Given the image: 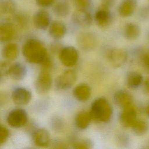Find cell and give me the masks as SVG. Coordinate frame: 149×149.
Masks as SVG:
<instances>
[{
    "instance_id": "obj_36",
    "label": "cell",
    "mask_w": 149,
    "mask_h": 149,
    "mask_svg": "<svg viewBox=\"0 0 149 149\" xmlns=\"http://www.w3.org/2000/svg\"><path fill=\"white\" fill-rule=\"evenodd\" d=\"M101 6L106 8L108 9H111L115 2V0H100Z\"/></svg>"
},
{
    "instance_id": "obj_5",
    "label": "cell",
    "mask_w": 149,
    "mask_h": 149,
    "mask_svg": "<svg viewBox=\"0 0 149 149\" xmlns=\"http://www.w3.org/2000/svg\"><path fill=\"white\" fill-rule=\"evenodd\" d=\"M109 64L115 68L123 66L127 58V52L122 48H113L108 51L107 55Z\"/></svg>"
},
{
    "instance_id": "obj_34",
    "label": "cell",
    "mask_w": 149,
    "mask_h": 149,
    "mask_svg": "<svg viewBox=\"0 0 149 149\" xmlns=\"http://www.w3.org/2000/svg\"><path fill=\"white\" fill-rule=\"evenodd\" d=\"M37 5L42 8H47L51 6L55 2V0H35Z\"/></svg>"
},
{
    "instance_id": "obj_31",
    "label": "cell",
    "mask_w": 149,
    "mask_h": 149,
    "mask_svg": "<svg viewBox=\"0 0 149 149\" xmlns=\"http://www.w3.org/2000/svg\"><path fill=\"white\" fill-rule=\"evenodd\" d=\"M9 131L8 129L3 126H1L0 127V144H3L9 137Z\"/></svg>"
},
{
    "instance_id": "obj_4",
    "label": "cell",
    "mask_w": 149,
    "mask_h": 149,
    "mask_svg": "<svg viewBox=\"0 0 149 149\" xmlns=\"http://www.w3.org/2000/svg\"><path fill=\"white\" fill-rule=\"evenodd\" d=\"M77 75L76 72L69 69L58 76L55 80V86L59 90H66L71 87L76 81Z\"/></svg>"
},
{
    "instance_id": "obj_20",
    "label": "cell",
    "mask_w": 149,
    "mask_h": 149,
    "mask_svg": "<svg viewBox=\"0 0 149 149\" xmlns=\"http://www.w3.org/2000/svg\"><path fill=\"white\" fill-rule=\"evenodd\" d=\"M76 99L80 101H85L89 99L91 90L90 86L86 84H81L77 86L73 91Z\"/></svg>"
},
{
    "instance_id": "obj_8",
    "label": "cell",
    "mask_w": 149,
    "mask_h": 149,
    "mask_svg": "<svg viewBox=\"0 0 149 149\" xmlns=\"http://www.w3.org/2000/svg\"><path fill=\"white\" fill-rule=\"evenodd\" d=\"M73 23L82 28L89 27L93 22V17L88 10L76 9L72 14Z\"/></svg>"
},
{
    "instance_id": "obj_24",
    "label": "cell",
    "mask_w": 149,
    "mask_h": 149,
    "mask_svg": "<svg viewBox=\"0 0 149 149\" xmlns=\"http://www.w3.org/2000/svg\"><path fill=\"white\" fill-rule=\"evenodd\" d=\"M70 6L69 3L65 1H60L55 3L53 6L54 13L58 17H66L70 12Z\"/></svg>"
},
{
    "instance_id": "obj_12",
    "label": "cell",
    "mask_w": 149,
    "mask_h": 149,
    "mask_svg": "<svg viewBox=\"0 0 149 149\" xmlns=\"http://www.w3.org/2000/svg\"><path fill=\"white\" fill-rule=\"evenodd\" d=\"M77 42L81 49L90 51L97 46V40L95 35L90 32L80 33L77 37Z\"/></svg>"
},
{
    "instance_id": "obj_2",
    "label": "cell",
    "mask_w": 149,
    "mask_h": 149,
    "mask_svg": "<svg viewBox=\"0 0 149 149\" xmlns=\"http://www.w3.org/2000/svg\"><path fill=\"white\" fill-rule=\"evenodd\" d=\"M112 113L111 105L104 98L96 99L93 102L90 111L92 119L105 123L111 120Z\"/></svg>"
},
{
    "instance_id": "obj_14",
    "label": "cell",
    "mask_w": 149,
    "mask_h": 149,
    "mask_svg": "<svg viewBox=\"0 0 149 149\" xmlns=\"http://www.w3.org/2000/svg\"><path fill=\"white\" fill-rule=\"evenodd\" d=\"M32 140L36 146L39 147H47L50 143V136L47 130L40 128L33 132Z\"/></svg>"
},
{
    "instance_id": "obj_33",
    "label": "cell",
    "mask_w": 149,
    "mask_h": 149,
    "mask_svg": "<svg viewBox=\"0 0 149 149\" xmlns=\"http://www.w3.org/2000/svg\"><path fill=\"white\" fill-rule=\"evenodd\" d=\"M10 64L7 62H1L0 65V71H1V77L8 76V70L10 67Z\"/></svg>"
},
{
    "instance_id": "obj_9",
    "label": "cell",
    "mask_w": 149,
    "mask_h": 149,
    "mask_svg": "<svg viewBox=\"0 0 149 149\" xmlns=\"http://www.w3.org/2000/svg\"><path fill=\"white\" fill-rule=\"evenodd\" d=\"M34 27L39 30H44L49 27L51 24V16L48 12L44 9L37 10L33 16Z\"/></svg>"
},
{
    "instance_id": "obj_11",
    "label": "cell",
    "mask_w": 149,
    "mask_h": 149,
    "mask_svg": "<svg viewBox=\"0 0 149 149\" xmlns=\"http://www.w3.org/2000/svg\"><path fill=\"white\" fill-rule=\"evenodd\" d=\"M11 97L15 105L22 107L30 102L31 99V94L29 90L25 88L17 87L13 90Z\"/></svg>"
},
{
    "instance_id": "obj_17",
    "label": "cell",
    "mask_w": 149,
    "mask_h": 149,
    "mask_svg": "<svg viewBox=\"0 0 149 149\" xmlns=\"http://www.w3.org/2000/svg\"><path fill=\"white\" fill-rule=\"evenodd\" d=\"M27 69L25 66L20 63L10 64L8 70V76L15 80H21L26 75Z\"/></svg>"
},
{
    "instance_id": "obj_25",
    "label": "cell",
    "mask_w": 149,
    "mask_h": 149,
    "mask_svg": "<svg viewBox=\"0 0 149 149\" xmlns=\"http://www.w3.org/2000/svg\"><path fill=\"white\" fill-rule=\"evenodd\" d=\"M17 9V4L15 0H0V12L2 15L14 14Z\"/></svg>"
},
{
    "instance_id": "obj_27",
    "label": "cell",
    "mask_w": 149,
    "mask_h": 149,
    "mask_svg": "<svg viewBox=\"0 0 149 149\" xmlns=\"http://www.w3.org/2000/svg\"><path fill=\"white\" fill-rule=\"evenodd\" d=\"M148 124L146 121L137 119L131 126L133 132L137 136H143L145 134L148 130Z\"/></svg>"
},
{
    "instance_id": "obj_32",
    "label": "cell",
    "mask_w": 149,
    "mask_h": 149,
    "mask_svg": "<svg viewBox=\"0 0 149 149\" xmlns=\"http://www.w3.org/2000/svg\"><path fill=\"white\" fill-rule=\"evenodd\" d=\"M91 143L88 140H82L73 144V147L77 149H87L91 148Z\"/></svg>"
},
{
    "instance_id": "obj_16",
    "label": "cell",
    "mask_w": 149,
    "mask_h": 149,
    "mask_svg": "<svg viewBox=\"0 0 149 149\" xmlns=\"http://www.w3.org/2000/svg\"><path fill=\"white\" fill-rule=\"evenodd\" d=\"M113 100L115 104L122 109L133 105L132 97L129 93L123 90L116 91L114 94Z\"/></svg>"
},
{
    "instance_id": "obj_23",
    "label": "cell",
    "mask_w": 149,
    "mask_h": 149,
    "mask_svg": "<svg viewBox=\"0 0 149 149\" xmlns=\"http://www.w3.org/2000/svg\"><path fill=\"white\" fill-rule=\"evenodd\" d=\"M91 119L92 118L90 112L81 111L79 112L75 117V125L80 129H85L89 126Z\"/></svg>"
},
{
    "instance_id": "obj_19",
    "label": "cell",
    "mask_w": 149,
    "mask_h": 149,
    "mask_svg": "<svg viewBox=\"0 0 149 149\" xmlns=\"http://www.w3.org/2000/svg\"><path fill=\"white\" fill-rule=\"evenodd\" d=\"M15 28L10 23L6 22L0 26V40L1 42H7L11 40L15 36Z\"/></svg>"
},
{
    "instance_id": "obj_6",
    "label": "cell",
    "mask_w": 149,
    "mask_h": 149,
    "mask_svg": "<svg viewBox=\"0 0 149 149\" xmlns=\"http://www.w3.org/2000/svg\"><path fill=\"white\" fill-rule=\"evenodd\" d=\"M59 58L63 65L72 67L77 63L79 54L77 49L73 47L67 46L60 51Z\"/></svg>"
},
{
    "instance_id": "obj_15",
    "label": "cell",
    "mask_w": 149,
    "mask_h": 149,
    "mask_svg": "<svg viewBox=\"0 0 149 149\" xmlns=\"http://www.w3.org/2000/svg\"><path fill=\"white\" fill-rule=\"evenodd\" d=\"M137 5V0H122L118 8L119 15L122 17L132 16L136 9Z\"/></svg>"
},
{
    "instance_id": "obj_13",
    "label": "cell",
    "mask_w": 149,
    "mask_h": 149,
    "mask_svg": "<svg viewBox=\"0 0 149 149\" xmlns=\"http://www.w3.org/2000/svg\"><path fill=\"white\" fill-rule=\"evenodd\" d=\"M137 119V112L133 105L123 109L120 115V123L125 127H131Z\"/></svg>"
},
{
    "instance_id": "obj_22",
    "label": "cell",
    "mask_w": 149,
    "mask_h": 149,
    "mask_svg": "<svg viewBox=\"0 0 149 149\" xmlns=\"http://www.w3.org/2000/svg\"><path fill=\"white\" fill-rule=\"evenodd\" d=\"M127 86L131 88L139 87L143 82V76L141 74L136 71L129 72L126 77Z\"/></svg>"
},
{
    "instance_id": "obj_10",
    "label": "cell",
    "mask_w": 149,
    "mask_h": 149,
    "mask_svg": "<svg viewBox=\"0 0 149 149\" xmlns=\"http://www.w3.org/2000/svg\"><path fill=\"white\" fill-rule=\"evenodd\" d=\"M94 20L97 26L100 27L104 29L108 27L112 20V16L110 9L100 6L95 12Z\"/></svg>"
},
{
    "instance_id": "obj_7",
    "label": "cell",
    "mask_w": 149,
    "mask_h": 149,
    "mask_svg": "<svg viewBox=\"0 0 149 149\" xmlns=\"http://www.w3.org/2000/svg\"><path fill=\"white\" fill-rule=\"evenodd\" d=\"M52 85V77L48 71L42 70L41 71L34 83L36 91L40 94L47 93Z\"/></svg>"
},
{
    "instance_id": "obj_35",
    "label": "cell",
    "mask_w": 149,
    "mask_h": 149,
    "mask_svg": "<svg viewBox=\"0 0 149 149\" xmlns=\"http://www.w3.org/2000/svg\"><path fill=\"white\" fill-rule=\"evenodd\" d=\"M141 62L143 66L146 69H149V50L142 55Z\"/></svg>"
},
{
    "instance_id": "obj_30",
    "label": "cell",
    "mask_w": 149,
    "mask_h": 149,
    "mask_svg": "<svg viewBox=\"0 0 149 149\" xmlns=\"http://www.w3.org/2000/svg\"><path fill=\"white\" fill-rule=\"evenodd\" d=\"M15 20L16 23L20 26H25L27 23V18L26 16L22 13H16L15 16Z\"/></svg>"
},
{
    "instance_id": "obj_29",
    "label": "cell",
    "mask_w": 149,
    "mask_h": 149,
    "mask_svg": "<svg viewBox=\"0 0 149 149\" xmlns=\"http://www.w3.org/2000/svg\"><path fill=\"white\" fill-rule=\"evenodd\" d=\"M73 3L76 9L88 10L92 5V0H73Z\"/></svg>"
},
{
    "instance_id": "obj_26",
    "label": "cell",
    "mask_w": 149,
    "mask_h": 149,
    "mask_svg": "<svg viewBox=\"0 0 149 149\" xmlns=\"http://www.w3.org/2000/svg\"><path fill=\"white\" fill-rule=\"evenodd\" d=\"M17 45L14 43H9L4 46L2 49V55L8 61L15 60L18 55Z\"/></svg>"
},
{
    "instance_id": "obj_3",
    "label": "cell",
    "mask_w": 149,
    "mask_h": 149,
    "mask_svg": "<svg viewBox=\"0 0 149 149\" xmlns=\"http://www.w3.org/2000/svg\"><path fill=\"white\" fill-rule=\"evenodd\" d=\"M27 121V114L22 108H16L10 111L6 117L8 124L14 128H19L24 126Z\"/></svg>"
},
{
    "instance_id": "obj_37",
    "label": "cell",
    "mask_w": 149,
    "mask_h": 149,
    "mask_svg": "<svg viewBox=\"0 0 149 149\" xmlns=\"http://www.w3.org/2000/svg\"><path fill=\"white\" fill-rule=\"evenodd\" d=\"M144 91L147 95H149V76L146 79L144 82Z\"/></svg>"
},
{
    "instance_id": "obj_1",
    "label": "cell",
    "mask_w": 149,
    "mask_h": 149,
    "mask_svg": "<svg viewBox=\"0 0 149 149\" xmlns=\"http://www.w3.org/2000/svg\"><path fill=\"white\" fill-rule=\"evenodd\" d=\"M22 54L30 63L41 65L49 56L42 42L36 39H29L22 47Z\"/></svg>"
},
{
    "instance_id": "obj_28",
    "label": "cell",
    "mask_w": 149,
    "mask_h": 149,
    "mask_svg": "<svg viewBox=\"0 0 149 149\" xmlns=\"http://www.w3.org/2000/svg\"><path fill=\"white\" fill-rule=\"evenodd\" d=\"M137 17L140 21L145 22L149 20V5H144L137 11Z\"/></svg>"
},
{
    "instance_id": "obj_21",
    "label": "cell",
    "mask_w": 149,
    "mask_h": 149,
    "mask_svg": "<svg viewBox=\"0 0 149 149\" xmlns=\"http://www.w3.org/2000/svg\"><path fill=\"white\" fill-rule=\"evenodd\" d=\"M140 27L134 23H127L124 27L123 33L125 38L129 40L137 39L140 35Z\"/></svg>"
},
{
    "instance_id": "obj_38",
    "label": "cell",
    "mask_w": 149,
    "mask_h": 149,
    "mask_svg": "<svg viewBox=\"0 0 149 149\" xmlns=\"http://www.w3.org/2000/svg\"><path fill=\"white\" fill-rule=\"evenodd\" d=\"M146 113L149 116V102H148L147 106H146Z\"/></svg>"
},
{
    "instance_id": "obj_18",
    "label": "cell",
    "mask_w": 149,
    "mask_h": 149,
    "mask_svg": "<svg viewBox=\"0 0 149 149\" xmlns=\"http://www.w3.org/2000/svg\"><path fill=\"white\" fill-rule=\"evenodd\" d=\"M49 34L54 39H61L65 36L66 31V26L58 20L52 21L49 26Z\"/></svg>"
},
{
    "instance_id": "obj_39",
    "label": "cell",
    "mask_w": 149,
    "mask_h": 149,
    "mask_svg": "<svg viewBox=\"0 0 149 149\" xmlns=\"http://www.w3.org/2000/svg\"><path fill=\"white\" fill-rule=\"evenodd\" d=\"M148 38H149V31H148Z\"/></svg>"
}]
</instances>
